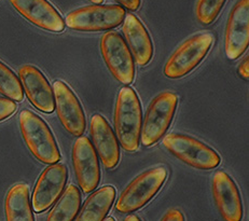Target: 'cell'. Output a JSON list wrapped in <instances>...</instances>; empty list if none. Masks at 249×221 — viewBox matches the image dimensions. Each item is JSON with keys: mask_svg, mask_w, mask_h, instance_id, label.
Here are the masks:
<instances>
[{"mask_svg": "<svg viewBox=\"0 0 249 221\" xmlns=\"http://www.w3.org/2000/svg\"><path fill=\"white\" fill-rule=\"evenodd\" d=\"M17 104L11 99L0 97V122L8 119L16 112Z\"/></svg>", "mask_w": 249, "mask_h": 221, "instance_id": "603a6c76", "label": "cell"}, {"mask_svg": "<svg viewBox=\"0 0 249 221\" xmlns=\"http://www.w3.org/2000/svg\"><path fill=\"white\" fill-rule=\"evenodd\" d=\"M18 76L33 106L44 113L53 112L55 109L53 89L40 70L33 65H24L18 70Z\"/></svg>", "mask_w": 249, "mask_h": 221, "instance_id": "5bb4252c", "label": "cell"}, {"mask_svg": "<svg viewBox=\"0 0 249 221\" xmlns=\"http://www.w3.org/2000/svg\"><path fill=\"white\" fill-rule=\"evenodd\" d=\"M227 0H197L196 16L197 22L208 26L216 21Z\"/></svg>", "mask_w": 249, "mask_h": 221, "instance_id": "7402d4cb", "label": "cell"}, {"mask_svg": "<svg viewBox=\"0 0 249 221\" xmlns=\"http://www.w3.org/2000/svg\"><path fill=\"white\" fill-rule=\"evenodd\" d=\"M0 94L13 102H22L24 92L22 83L11 69L0 61Z\"/></svg>", "mask_w": 249, "mask_h": 221, "instance_id": "44dd1931", "label": "cell"}, {"mask_svg": "<svg viewBox=\"0 0 249 221\" xmlns=\"http://www.w3.org/2000/svg\"><path fill=\"white\" fill-rule=\"evenodd\" d=\"M113 123L121 147L127 152L136 151L141 142L142 111L141 100L131 87H124L119 91Z\"/></svg>", "mask_w": 249, "mask_h": 221, "instance_id": "6da1fadb", "label": "cell"}, {"mask_svg": "<svg viewBox=\"0 0 249 221\" xmlns=\"http://www.w3.org/2000/svg\"><path fill=\"white\" fill-rule=\"evenodd\" d=\"M72 166L79 187L84 193H91L101 182V167L92 143L80 136L72 146Z\"/></svg>", "mask_w": 249, "mask_h": 221, "instance_id": "30bf717a", "label": "cell"}, {"mask_svg": "<svg viewBox=\"0 0 249 221\" xmlns=\"http://www.w3.org/2000/svg\"><path fill=\"white\" fill-rule=\"evenodd\" d=\"M89 1H91L94 4H99V3H102L104 0H89Z\"/></svg>", "mask_w": 249, "mask_h": 221, "instance_id": "83f0119b", "label": "cell"}, {"mask_svg": "<svg viewBox=\"0 0 249 221\" xmlns=\"http://www.w3.org/2000/svg\"><path fill=\"white\" fill-rule=\"evenodd\" d=\"M166 177L167 170L163 166L145 170L122 191L117 201L116 209L121 214H132L142 208L156 197Z\"/></svg>", "mask_w": 249, "mask_h": 221, "instance_id": "3957f363", "label": "cell"}, {"mask_svg": "<svg viewBox=\"0 0 249 221\" xmlns=\"http://www.w3.org/2000/svg\"><path fill=\"white\" fill-rule=\"evenodd\" d=\"M213 197L219 214L225 221H242L244 215L240 190L235 182L223 170H219L213 177Z\"/></svg>", "mask_w": 249, "mask_h": 221, "instance_id": "4fadbf2b", "label": "cell"}, {"mask_svg": "<svg viewBox=\"0 0 249 221\" xmlns=\"http://www.w3.org/2000/svg\"><path fill=\"white\" fill-rule=\"evenodd\" d=\"M10 2L35 26L52 33L64 31L65 23L61 14L47 0H10Z\"/></svg>", "mask_w": 249, "mask_h": 221, "instance_id": "2e32d148", "label": "cell"}, {"mask_svg": "<svg viewBox=\"0 0 249 221\" xmlns=\"http://www.w3.org/2000/svg\"><path fill=\"white\" fill-rule=\"evenodd\" d=\"M4 210L7 221H35L26 184H18L9 190Z\"/></svg>", "mask_w": 249, "mask_h": 221, "instance_id": "d6986e66", "label": "cell"}, {"mask_svg": "<svg viewBox=\"0 0 249 221\" xmlns=\"http://www.w3.org/2000/svg\"><path fill=\"white\" fill-rule=\"evenodd\" d=\"M99 47L104 62L113 78L122 84H131L135 78V64L121 35L117 32L105 34Z\"/></svg>", "mask_w": 249, "mask_h": 221, "instance_id": "ba28073f", "label": "cell"}, {"mask_svg": "<svg viewBox=\"0 0 249 221\" xmlns=\"http://www.w3.org/2000/svg\"><path fill=\"white\" fill-rule=\"evenodd\" d=\"M237 73L241 76V78L248 80V78H249V57H248V55L240 63V65H238Z\"/></svg>", "mask_w": 249, "mask_h": 221, "instance_id": "d4e9b609", "label": "cell"}, {"mask_svg": "<svg viewBox=\"0 0 249 221\" xmlns=\"http://www.w3.org/2000/svg\"><path fill=\"white\" fill-rule=\"evenodd\" d=\"M178 97L173 92H162L154 97L142 120L141 140L145 147H152L167 132L176 113Z\"/></svg>", "mask_w": 249, "mask_h": 221, "instance_id": "5b68a950", "label": "cell"}, {"mask_svg": "<svg viewBox=\"0 0 249 221\" xmlns=\"http://www.w3.org/2000/svg\"><path fill=\"white\" fill-rule=\"evenodd\" d=\"M249 44V0H238L229 14L225 50L229 59H237Z\"/></svg>", "mask_w": 249, "mask_h": 221, "instance_id": "7c38bea8", "label": "cell"}, {"mask_svg": "<svg viewBox=\"0 0 249 221\" xmlns=\"http://www.w3.org/2000/svg\"><path fill=\"white\" fill-rule=\"evenodd\" d=\"M104 221H116V220H114L112 217H108V218L105 219Z\"/></svg>", "mask_w": 249, "mask_h": 221, "instance_id": "f1b7e54d", "label": "cell"}, {"mask_svg": "<svg viewBox=\"0 0 249 221\" xmlns=\"http://www.w3.org/2000/svg\"><path fill=\"white\" fill-rule=\"evenodd\" d=\"M161 221H185V216L177 208L168 209Z\"/></svg>", "mask_w": 249, "mask_h": 221, "instance_id": "cb8c5ba5", "label": "cell"}, {"mask_svg": "<svg viewBox=\"0 0 249 221\" xmlns=\"http://www.w3.org/2000/svg\"><path fill=\"white\" fill-rule=\"evenodd\" d=\"M122 32L133 59L139 66H146L153 56V44L146 27L137 17L128 14L123 19Z\"/></svg>", "mask_w": 249, "mask_h": 221, "instance_id": "e0dca14e", "label": "cell"}, {"mask_svg": "<svg viewBox=\"0 0 249 221\" xmlns=\"http://www.w3.org/2000/svg\"><path fill=\"white\" fill-rule=\"evenodd\" d=\"M19 129L32 154L43 164H55L61 160L56 140L48 124L31 110L19 113Z\"/></svg>", "mask_w": 249, "mask_h": 221, "instance_id": "7a4b0ae2", "label": "cell"}, {"mask_svg": "<svg viewBox=\"0 0 249 221\" xmlns=\"http://www.w3.org/2000/svg\"><path fill=\"white\" fill-rule=\"evenodd\" d=\"M68 178L67 167L62 163L51 164L39 176L32 197L33 209L42 213L61 197Z\"/></svg>", "mask_w": 249, "mask_h": 221, "instance_id": "8fae6325", "label": "cell"}, {"mask_svg": "<svg viewBox=\"0 0 249 221\" xmlns=\"http://www.w3.org/2000/svg\"><path fill=\"white\" fill-rule=\"evenodd\" d=\"M163 146L174 157L196 169H213L221 162L215 150L188 135L172 133L163 139Z\"/></svg>", "mask_w": 249, "mask_h": 221, "instance_id": "277c9868", "label": "cell"}, {"mask_svg": "<svg viewBox=\"0 0 249 221\" xmlns=\"http://www.w3.org/2000/svg\"><path fill=\"white\" fill-rule=\"evenodd\" d=\"M124 18L125 10L117 4H93L79 8L66 17V25L78 32H105L118 27Z\"/></svg>", "mask_w": 249, "mask_h": 221, "instance_id": "52a82bcc", "label": "cell"}, {"mask_svg": "<svg viewBox=\"0 0 249 221\" xmlns=\"http://www.w3.org/2000/svg\"><path fill=\"white\" fill-rule=\"evenodd\" d=\"M57 117L64 129L74 137H80L87 129V119L76 94L68 85L57 80L53 83Z\"/></svg>", "mask_w": 249, "mask_h": 221, "instance_id": "9c48e42d", "label": "cell"}, {"mask_svg": "<svg viewBox=\"0 0 249 221\" xmlns=\"http://www.w3.org/2000/svg\"><path fill=\"white\" fill-rule=\"evenodd\" d=\"M213 42L209 33L196 34L186 40L174 52L164 66L163 73L169 79H180L193 72L206 57Z\"/></svg>", "mask_w": 249, "mask_h": 221, "instance_id": "8992f818", "label": "cell"}, {"mask_svg": "<svg viewBox=\"0 0 249 221\" xmlns=\"http://www.w3.org/2000/svg\"><path fill=\"white\" fill-rule=\"evenodd\" d=\"M93 147L105 168L112 169L120 161V145L113 129L101 114H94L89 123Z\"/></svg>", "mask_w": 249, "mask_h": 221, "instance_id": "9a60e30c", "label": "cell"}, {"mask_svg": "<svg viewBox=\"0 0 249 221\" xmlns=\"http://www.w3.org/2000/svg\"><path fill=\"white\" fill-rule=\"evenodd\" d=\"M117 191L111 185H105L89 195L76 221H104L111 209Z\"/></svg>", "mask_w": 249, "mask_h": 221, "instance_id": "ac0fdd59", "label": "cell"}, {"mask_svg": "<svg viewBox=\"0 0 249 221\" xmlns=\"http://www.w3.org/2000/svg\"><path fill=\"white\" fill-rule=\"evenodd\" d=\"M81 206V193L73 184H69L62 198L48 215L47 221H73Z\"/></svg>", "mask_w": 249, "mask_h": 221, "instance_id": "ffe728a7", "label": "cell"}, {"mask_svg": "<svg viewBox=\"0 0 249 221\" xmlns=\"http://www.w3.org/2000/svg\"><path fill=\"white\" fill-rule=\"evenodd\" d=\"M118 3L121 4V7L126 8L129 11H136L141 7V0H116Z\"/></svg>", "mask_w": 249, "mask_h": 221, "instance_id": "484cf974", "label": "cell"}, {"mask_svg": "<svg viewBox=\"0 0 249 221\" xmlns=\"http://www.w3.org/2000/svg\"><path fill=\"white\" fill-rule=\"evenodd\" d=\"M123 221H142V220L136 215H128L127 217L124 219Z\"/></svg>", "mask_w": 249, "mask_h": 221, "instance_id": "4316f807", "label": "cell"}]
</instances>
